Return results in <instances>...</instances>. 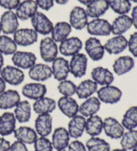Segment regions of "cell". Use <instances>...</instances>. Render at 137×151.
<instances>
[{
	"instance_id": "1",
	"label": "cell",
	"mask_w": 137,
	"mask_h": 151,
	"mask_svg": "<svg viewBox=\"0 0 137 151\" xmlns=\"http://www.w3.org/2000/svg\"><path fill=\"white\" fill-rule=\"evenodd\" d=\"M123 92L117 86L112 85L102 86L97 91V97L101 103L106 104H115L122 98Z\"/></svg>"
},
{
	"instance_id": "2",
	"label": "cell",
	"mask_w": 137,
	"mask_h": 151,
	"mask_svg": "<svg viewBox=\"0 0 137 151\" xmlns=\"http://www.w3.org/2000/svg\"><path fill=\"white\" fill-rule=\"evenodd\" d=\"M40 54L42 60L46 63H51L58 54L57 43L51 37H46L40 42Z\"/></svg>"
},
{
	"instance_id": "3",
	"label": "cell",
	"mask_w": 137,
	"mask_h": 151,
	"mask_svg": "<svg viewBox=\"0 0 137 151\" xmlns=\"http://www.w3.org/2000/svg\"><path fill=\"white\" fill-rule=\"evenodd\" d=\"M31 20L33 29L41 35H48L53 28V23L44 13L37 11Z\"/></svg>"
},
{
	"instance_id": "4",
	"label": "cell",
	"mask_w": 137,
	"mask_h": 151,
	"mask_svg": "<svg viewBox=\"0 0 137 151\" xmlns=\"http://www.w3.org/2000/svg\"><path fill=\"white\" fill-rule=\"evenodd\" d=\"M87 31L90 35L96 36H109L112 33L110 22L102 18H95L87 24Z\"/></svg>"
},
{
	"instance_id": "5",
	"label": "cell",
	"mask_w": 137,
	"mask_h": 151,
	"mask_svg": "<svg viewBox=\"0 0 137 151\" xmlns=\"http://www.w3.org/2000/svg\"><path fill=\"white\" fill-rule=\"evenodd\" d=\"M70 65V73L75 78L83 77L88 68V56L82 53H77L75 56H71Z\"/></svg>"
},
{
	"instance_id": "6",
	"label": "cell",
	"mask_w": 137,
	"mask_h": 151,
	"mask_svg": "<svg viewBox=\"0 0 137 151\" xmlns=\"http://www.w3.org/2000/svg\"><path fill=\"white\" fill-rule=\"evenodd\" d=\"M0 76L6 83L15 86L21 85L25 79L23 71L16 66L4 67L0 72Z\"/></svg>"
},
{
	"instance_id": "7",
	"label": "cell",
	"mask_w": 137,
	"mask_h": 151,
	"mask_svg": "<svg viewBox=\"0 0 137 151\" xmlns=\"http://www.w3.org/2000/svg\"><path fill=\"white\" fill-rule=\"evenodd\" d=\"M85 50L89 58L94 62L103 59L105 56V48L100 40L96 37H90L85 42Z\"/></svg>"
},
{
	"instance_id": "8",
	"label": "cell",
	"mask_w": 137,
	"mask_h": 151,
	"mask_svg": "<svg viewBox=\"0 0 137 151\" xmlns=\"http://www.w3.org/2000/svg\"><path fill=\"white\" fill-rule=\"evenodd\" d=\"M13 40L19 46H30L37 42L38 33L31 28H18L13 34Z\"/></svg>"
},
{
	"instance_id": "9",
	"label": "cell",
	"mask_w": 137,
	"mask_h": 151,
	"mask_svg": "<svg viewBox=\"0 0 137 151\" xmlns=\"http://www.w3.org/2000/svg\"><path fill=\"white\" fill-rule=\"evenodd\" d=\"M16 13L12 10H7L0 17V28L4 34H14L19 28V22Z\"/></svg>"
},
{
	"instance_id": "10",
	"label": "cell",
	"mask_w": 137,
	"mask_h": 151,
	"mask_svg": "<svg viewBox=\"0 0 137 151\" xmlns=\"http://www.w3.org/2000/svg\"><path fill=\"white\" fill-rule=\"evenodd\" d=\"M14 66L21 69H29L36 63L37 57L29 51H17L12 55L11 57Z\"/></svg>"
},
{
	"instance_id": "11",
	"label": "cell",
	"mask_w": 137,
	"mask_h": 151,
	"mask_svg": "<svg viewBox=\"0 0 137 151\" xmlns=\"http://www.w3.org/2000/svg\"><path fill=\"white\" fill-rule=\"evenodd\" d=\"M103 130L105 135L112 139H120L125 132L121 123L113 117H106L103 120Z\"/></svg>"
},
{
	"instance_id": "12",
	"label": "cell",
	"mask_w": 137,
	"mask_h": 151,
	"mask_svg": "<svg viewBox=\"0 0 137 151\" xmlns=\"http://www.w3.org/2000/svg\"><path fill=\"white\" fill-rule=\"evenodd\" d=\"M82 49V42L78 37H70L62 41L59 45L58 51L62 56H73L80 53Z\"/></svg>"
},
{
	"instance_id": "13",
	"label": "cell",
	"mask_w": 137,
	"mask_h": 151,
	"mask_svg": "<svg viewBox=\"0 0 137 151\" xmlns=\"http://www.w3.org/2000/svg\"><path fill=\"white\" fill-rule=\"evenodd\" d=\"M51 73L53 78L57 81L67 80L70 73V65L69 62L61 56L56 57L51 62Z\"/></svg>"
},
{
	"instance_id": "14",
	"label": "cell",
	"mask_w": 137,
	"mask_h": 151,
	"mask_svg": "<svg viewBox=\"0 0 137 151\" xmlns=\"http://www.w3.org/2000/svg\"><path fill=\"white\" fill-rule=\"evenodd\" d=\"M128 47V40L123 35H116L104 45L105 50L110 55H119Z\"/></svg>"
},
{
	"instance_id": "15",
	"label": "cell",
	"mask_w": 137,
	"mask_h": 151,
	"mask_svg": "<svg viewBox=\"0 0 137 151\" xmlns=\"http://www.w3.org/2000/svg\"><path fill=\"white\" fill-rule=\"evenodd\" d=\"M88 22V16L86 10L82 7L75 6L70 13V24L75 30H82L87 27Z\"/></svg>"
},
{
	"instance_id": "16",
	"label": "cell",
	"mask_w": 137,
	"mask_h": 151,
	"mask_svg": "<svg viewBox=\"0 0 137 151\" xmlns=\"http://www.w3.org/2000/svg\"><path fill=\"white\" fill-rule=\"evenodd\" d=\"M28 75L31 80L43 82L52 77L51 68L46 63H35L29 68Z\"/></svg>"
},
{
	"instance_id": "17",
	"label": "cell",
	"mask_w": 137,
	"mask_h": 151,
	"mask_svg": "<svg viewBox=\"0 0 137 151\" xmlns=\"http://www.w3.org/2000/svg\"><path fill=\"white\" fill-rule=\"evenodd\" d=\"M59 110L68 118H72L79 112V105L72 96H62L57 101Z\"/></svg>"
},
{
	"instance_id": "18",
	"label": "cell",
	"mask_w": 137,
	"mask_h": 151,
	"mask_svg": "<svg viewBox=\"0 0 137 151\" xmlns=\"http://www.w3.org/2000/svg\"><path fill=\"white\" fill-rule=\"evenodd\" d=\"M35 132L40 137H47L52 131V117L51 114H39L34 122Z\"/></svg>"
},
{
	"instance_id": "19",
	"label": "cell",
	"mask_w": 137,
	"mask_h": 151,
	"mask_svg": "<svg viewBox=\"0 0 137 151\" xmlns=\"http://www.w3.org/2000/svg\"><path fill=\"white\" fill-rule=\"evenodd\" d=\"M38 11V5L34 0H24L16 9V15L19 20L26 21L31 19Z\"/></svg>"
},
{
	"instance_id": "20",
	"label": "cell",
	"mask_w": 137,
	"mask_h": 151,
	"mask_svg": "<svg viewBox=\"0 0 137 151\" xmlns=\"http://www.w3.org/2000/svg\"><path fill=\"white\" fill-rule=\"evenodd\" d=\"M92 80L101 86L112 85L114 81V74L108 68L96 67L91 72Z\"/></svg>"
},
{
	"instance_id": "21",
	"label": "cell",
	"mask_w": 137,
	"mask_h": 151,
	"mask_svg": "<svg viewBox=\"0 0 137 151\" xmlns=\"http://www.w3.org/2000/svg\"><path fill=\"white\" fill-rule=\"evenodd\" d=\"M47 89L46 86L42 83H28L23 86L22 89V95L31 99V100H37L41 97L45 96L46 94Z\"/></svg>"
},
{
	"instance_id": "22",
	"label": "cell",
	"mask_w": 137,
	"mask_h": 151,
	"mask_svg": "<svg viewBox=\"0 0 137 151\" xmlns=\"http://www.w3.org/2000/svg\"><path fill=\"white\" fill-rule=\"evenodd\" d=\"M70 134L66 128L60 127L56 128L53 131L52 137H51V143L53 149L56 150H65L70 143Z\"/></svg>"
},
{
	"instance_id": "23",
	"label": "cell",
	"mask_w": 137,
	"mask_h": 151,
	"mask_svg": "<svg viewBox=\"0 0 137 151\" xmlns=\"http://www.w3.org/2000/svg\"><path fill=\"white\" fill-rule=\"evenodd\" d=\"M135 68V60L129 56H122L117 57L113 63V72L117 75L122 76L131 71Z\"/></svg>"
},
{
	"instance_id": "24",
	"label": "cell",
	"mask_w": 137,
	"mask_h": 151,
	"mask_svg": "<svg viewBox=\"0 0 137 151\" xmlns=\"http://www.w3.org/2000/svg\"><path fill=\"white\" fill-rule=\"evenodd\" d=\"M85 126L86 119L81 114H76L70 118V120L68 124V132L70 137L75 139L81 137L85 132Z\"/></svg>"
},
{
	"instance_id": "25",
	"label": "cell",
	"mask_w": 137,
	"mask_h": 151,
	"mask_svg": "<svg viewBox=\"0 0 137 151\" xmlns=\"http://www.w3.org/2000/svg\"><path fill=\"white\" fill-rule=\"evenodd\" d=\"M21 101V96L16 90H7L0 94V109L7 110L15 108Z\"/></svg>"
},
{
	"instance_id": "26",
	"label": "cell",
	"mask_w": 137,
	"mask_h": 151,
	"mask_svg": "<svg viewBox=\"0 0 137 151\" xmlns=\"http://www.w3.org/2000/svg\"><path fill=\"white\" fill-rule=\"evenodd\" d=\"M87 6L86 13L88 17L93 19L99 18L105 15V12L109 9V4L107 0H91Z\"/></svg>"
},
{
	"instance_id": "27",
	"label": "cell",
	"mask_w": 137,
	"mask_h": 151,
	"mask_svg": "<svg viewBox=\"0 0 137 151\" xmlns=\"http://www.w3.org/2000/svg\"><path fill=\"white\" fill-rule=\"evenodd\" d=\"M16 119L14 113L4 112L0 116V135L3 137L10 135L16 130Z\"/></svg>"
},
{
	"instance_id": "28",
	"label": "cell",
	"mask_w": 137,
	"mask_h": 151,
	"mask_svg": "<svg viewBox=\"0 0 137 151\" xmlns=\"http://www.w3.org/2000/svg\"><path fill=\"white\" fill-rule=\"evenodd\" d=\"M133 26L131 17L128 15H121L116 17L111 24L112 33L116 35H123Z\"/></svg>"
},
{
	"instance_id": "29",
	"label": "cell",
	"mask_w": 137,
	"mask_h": 151,
	"mask_svg": "<svg viewBox=\"0 0 137 151\" xmlns=\"http://www.w3.org/2000/svg\"><path fill=\"white\" fill-rule=\"evenodd\" d=\"M101 102L97 96H90L79 106V113L84 117H90L96 114L100 109Z\"/></svg>"
},
{
	"instance_id": "30",
	"label": "cell",
	"mask_w": 137,
	"mask_h": 151,
	"mask_svg": "<svg viewBox=\"0 0 137 151\" xmlns=\"http://www.w3.org/2000/svg\"><path fill=\"white\" fill-rule=\"evenodd\" d=\"M57 106L56 101L52 98L43 96L35 100L33 104V109L37 114H51L55 110Z\"/></svg>"
},
{
	"instance_id": "31",
	"label": "cell",
	"mask_w": 137,
	"mask_h": 151,
	"mask_svg": "<svg viewBox=\"0 0 137 151\" xmlns=\"http://www.w3.org/2000/svg\"><path fill=\"white\" fill-rule=\"evenodd\" d=\"M72 27L70 24L66 22H59L53 26V28L51 30V39L56 43L62 42L67 38H69V35L71 33Z\"/></svg>"
},
{
	"instance_id": "32",
	"label": "cell",
	"mask_w": 137,
	"mask_h": 151,
	"mask_svg": "<svg viewBox=\"0 0 137 151\" xmlns=\"http://www.w3.org/2000/svg\"><path fill=\"white\" fill-rule=\"evenodd\" d=\"M14 136L17 141L25 144H33L36 141L38 134L33 128L29 127H20L14 131Z\"/></svg>"
},
{
	"instance_id": "33",
	"label": "cell",
	"mask_w": 137,
	"mask_h": 151,
	"mask_svg": "<svg viewBox=\"0 0 137 151\" xmlns=\"http://www.w3.org/2000/svg\"><path fill=\"white\" fill-rule=\"evenodd\" d=\"M98 91V85L93 80H85L76 86L75 94L80 99H87Z\"/></svg>"
},
{
	"instance_id": "34",
	"label": "cell",
	"mask_w": 137,
	"mask_h": 151,
	"mask_svg": "<svg viewBox=\"0 0 137 151\" xmlns=\"http://www.w3.org/2000/svg\"><path fill=\"white\" fill-rule=\"evenodd\" d=\"M103 131V119L100 116L94 114L86 119L85 132L91 137H98Z\"/></svg>"
},
{
	"instance_id": "35",
	"label": "cell",
	"mask_w": 137,
	"mask_h": 151,
	"mask_svg": "<svg viewBox=\"0 0 137 151\" xmlns=\"http://www.w3.org/2000/svg\"><path fill=\"white\" fill-rule=\"evenodd\" d=\"M32 107L28 101H20L15 107L14 115L19 123L28 122L31 118Z\"/></svg>"
},
{
	"instance_id": "36",
	"label": "cell",
	"mask_w": 137,
	"mask_h": 151,
	"mask_svg": "<svg viewBox=\"0 0 137 151\" xmlns=\"http://www.w3.org/2000/svg\"><path fill=\"white\" fill-rule=\"evenodd\" d=\"M121 124L126 130H133L137 127V106H132L126 110Z\"/></svg>"
},
{
	"instance_id": "37",
	"label": "cell",
	"mask_w": 137,
	"mask_h": 151,
	"mask_svg": "<svg viewBox=\"0 0 137 151\" xmlns=\"http://www.w3.org/2000/svg\"><path fill=\"white\" fill-rule=\"evenodd\" d=\"M17 50V45L8 35H0V53L4 56H12Z\"/></svg>"
},
{
	"instance_id": "38",
	"label": "cell",
	"mask_w": 137,
	"mask_h": 151,
	"mask_svg": "<svg viewBox=\"0 0 137 151\" xmlns=\"http://www.w3.org/2000/svg\"><path fill=\"white\" fill-rule=\"evenodd\" d=\"M120 139L122 149L126 150H132L137 144V131L136 129H133L124 132Z\"/></svg>"
},
{
	"instance_id": "39",
	"label": "cell",
	"mask_w": 137,
	"mask_h": 151,
	"mask_svg": "<svg viewBox=\"0 0 137 151\" xmlns=\"http://www.w3.org/2000/svg\"><path fill=\"white\" fill-rule=\"evenodd\" d=\"M86 148L88 151H111L110 144L98 137H92L86 143Z\"/></svg>"
},
{
	"instance_id": "40",
	"label": "cell",
	"mask_w": 137,
	"mask_h": 151,
	"mask_svg": "<svg viewBox=\"0 0 137 151\" xmlns=\"http://www.w3.org/2000/svg\"><path fill=\"white\" fill-rule=\"evenodd\" d=\"M109 8L119 16L127 15L131 9V2L129 0H107Z\"/></svg>"
},
{
	"instance_id": "41",
	"label": "cell",
	"mask_w": 137,
	"mask_h": 151,
	"mask_svg": "<svg viewBox=\"0 0 137 151\" xmlns=\"http://www.w3.org/2000/svg\"><path fill=\"white\" fill-rule=\"evenodd\" d=\"M57 90L59 93L62 94L64 96H72L75 94L76 86L71 80H65L59 81Z\"/></svg>"
},
{
	"instance_id": "42",
	"label": "cell",
	"mask_w": 137,
	"mask_h": 151,
	"mask_svg": "<svg viewBox=\"0 0 137 151\" xmlns=\"http://www.w3.org/2000/svg\"><path fill=\"white\" fill-rule=\"evenodd\" d=\"M34 151H53V146L51 141L47 137H37L36 141L33 143Z\"/></svg>"
},
{
	"instance_id": "43",
	"label": "cell",
	"mask_w": 137,
	"mask_h": 151,
	"mask_svg": "<svg viewBox=\"0 0 137 151\" xmlns=\"http://www.w3.org/2000/svg\"><path fill=\"white\" fill-rule=\"evenodd\" d=\"M129 52L134 57L137 58V32H134L130 35L128 40V47Z\"/></svg>"
},
{
	"instance_id": "44",
	"label": "cell",
	"mask_w": 137,
	"mask_h": 151,
	"mask_svg": "<svg viewBox=\"0 0 137 151\" xmlns=\"http://www.w3.org/2000/svg\"><path fill=\"white\" fill-rule=\"evenodd\" d=\"M20 3V0H0V6L8 10H13L18 7Z\"/></svg>"
},
{
	"instance_id": "45",
	"label": "cell",
	"mask_w": 137,
	"mask_h": 151,
	"mask_svg": "<svg viewBox=\"0 0 137 151\" xmlns=\"http://www.w3.org/2000/svg\"><path fill=\"white\" fill-rule=\"evenodd\" d=\"M39 8L43 10L48 11L54 5V0H35Z\"/></svg>"
},
{
	"instance_id": "46",
	"label": "cell",
	"mask_w": 137,
	"mask_h": 151,
	"mask_svg": "<svg viewBox=\"0 0 137 151\" xmlns=\"http://www.w3.org/2000/svg\"><path fill=\"white\" fill-rule=\"evenodd\" d=\"M69 151H87L86 146L81 143V141L75 140L70 143H69Z\"/></svg>"
},
{
	"instance_id": "47",
	"label": "cell",
	"mask_w": 137,
	"mask_h": 151,
	"mask_svg": "<svg viewBox=\"0 0 137 151\" xmlns=\"http://www.w3.org/2000/svg\"><path fill=\"white\" fill-rule=\"evenodd\" d=\"M9 151H28L26 144L20 141H15L14 143L10 145L9 150Z\"/></svg>"
},
{
	"instance_id": "48",
	"label": "cell",
	"mask_w": 137,
	"mask_h": 151,
	"mask_svg": "<svg viewBox=\"0 0 137 151\" xmlns=\"http://www.w3.org/2000/svg\"><path fill=\"white\" fill-rule=\"evenodd\" d=\"M10 143L4 137H0V151H9L10 148Z\"/></svg>"
},
{
	"instance_id": "49",
	"label": "cell",
	"mask_w": 137,
	"mask_h": 151,
	"mask_svg": "<svg viewBox=\"0 0 137 151\" xmlns=\"http://www.w3.org/2000/svg\"><path fill=\"white\" fill-rule=\"evenodd\" d=\"M130 17H131V20H132L133 26L135 27V28H136L137 29V5L132 9L131 16H130Z\"/></svg>"
},
{
	"instance_id": "50",
	"label": "cell",
	"mask_w": 137,
	"mask_h": 151,
	"mask_svg": "<svg viewBox=\"0 0 137 151\" xmlns=\"http://www.w3.org/2000/svg\"><path fill=\"white\" fill-rule=\"evenodd\" d=\"M5 88H6V82L0 76V94L5 91Z\"/></svg>"
},
{
	"instance_id": "51",
	"label": "cell",
	"mask_w": 137,
	"mask_h": 151,
	"mask_svg": "<svg viewBox=\"0 0 137 151\" xmlns=\"http://www.w3.org/2000/svg\"><path fill=\"white\" fill-rule=\"evenodd\" d=\"M4 55L0 53V72L2 70V68H4Z\"/></svg>"
},
{
	"instance_id": "52",
	"label": "cell",
	"mask_w": 137,
	"mask_h": 151,
	"mask_svg": "<svg viewBox=\"0 0 137 151\" xmlns=\"http://www.w3.org/2000/svg\"><path fill=\"white\" fill-rule=\"evenodd\" d=\"M54 2H56L57 4L65 5V4H66L69 2V0H54Z\"/></svg>"
},
{
	"instance_id": "53",
	"label": "cell",
	"mask_w": 137,
	"mask_h": 151,
	"mask_svg": "<svg viewBox=\"0 0 137 151\" xmlns=\"http://www.w3.org/2000/svg\"><path fill=\"white\" fill-rule=\"evenodd\" d=\"M79 3H81V4H83V5H88L89 3L91 2V0H77Z\"/></svg>"
},
{
	"instance_id": "54",
	"label": "cell",
	"mask_w": 137,
	"mask_h": 151,
	"mask_svg": "<svg viewBox=\"0 0 137 151\" xmlns=\"http://www.w3.org/2000/svg\"><path fill=\"white\" fill-rule=\"evenodd\" d=\"M111 151H129V150H124V149H115V150H113Z\"/></svg>"
},
{
	"instance_id": "55",
	"label": "cell",
	"mask_w": 137,
	"mask_h": 151,
	"mask_svg": "<svg viewBox=\"0 0 137 151\" xmlns=\"http://www.w3.org/2000/svg\"><path fill=\"white\" fill-rule=\"evenodd\" d=\"M132 150H133V151H137V144L136 145V146H135V148H134V149H133Z\"/></svg>"
},
{
	"instance_id": "56",
	"label": "cell",
	"mask_w": 137,
	"mask_h": 151,
	"mask_svg": "<svg viewBox=\"0 0 137 151\" xmlns=\"http://www.w3.org/2000/svg\"><path fill=\"white\" fill-rule=\"evenodd\" d=\"M130 2H133V3H136V4H137V0H129Z\"/></svg>"
},
{
	"instance_id": "57",
	"label": "cell",
	"mask_w": 137,
	"mask_h": 151,
	"mask_svg": "<svg viewBox=\"0 0 137 151\" xmlns=\"http://www.w3.org/2000/svg\"><path fill=\"white\" fill-rule=\"evenodd\" d=\"M57 151H66L65 150H57Z\"/></svg>"
},
{
	"instance_id": "58",
	"label": "cell",
	"mask_w": 137,
	"mask_h": 151,
	"mask_svg": "<svg viewBox=\"0 0 137 151\" xmlns=\"http://www.w3.org/2000/svg\"><path fill=\"white\" fill-rule=\"evenodd\" d=\"M1 32H2V31H1V28H0V33H1Z\"/></svg>"
}]
</instances>
